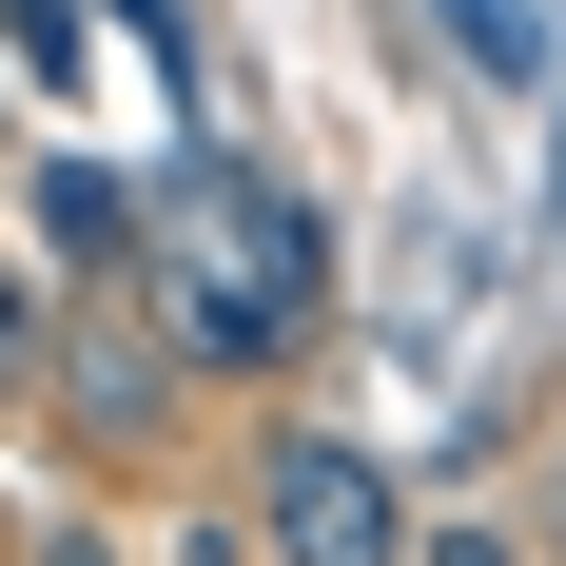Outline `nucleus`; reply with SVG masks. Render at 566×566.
<instances>
[{
	"instance_id": "nucleus-1",
	"label": "nucleus",
	"mask_w": 566,
	"mask_h": 566,
	"mask_svg": "<svg viewBox=\"0 0 566 566\" xmlns=\"http://www.w3.org/2000/svg\"><path fill=\"white\" fill-rule=\"evenodd\" d=\"M137 293L196 371H293V333L333 313V234L293 216V176L254 157H176V196L137 216Z\"/></svg>"
},
{
	"instance_id": "nucleus-2",
	"label": "nucleus",
	"mask_w": 566,
	"mask_h": 566,
	"mask_svg": "<svg viewBox=\"0 0 566 566\" xmlns=\"http://www.w3.org/2000/svg\"><path fill=\"white\" fill-rule=\"evenodd\" d=\"M176 371H196V352L157 333V293H78V313H59V371H40V410H59V430H78L98 469H137V450L176 430Z\"/></svg>"
},
{
	"instance_id": "nucleus-3",
	"label": "nucleus",
	"mask_w": 566,
	"mask_h": 566,
	"mask_svg": "<svg viewBox=\"0 0 566 566\" xmlns=\"http://www.w3.org/2000/svg\"><path fill=\"white\" fill-rule=\"evenodd\" d=\"M254 547L274 566H410V509L352 430H254Z\"/></svg>"
},
{
	"instance_id": "nucleus-4",
	"label": "nucleus",
	"mask_w": 566,
	"mask_h": 566,
	"mask_svg": "<svg viewBox=\"0 0 566 566\" xmlns=\"http://www.w3.org/2000/svg\"><path fill=\"white\" fill-rule=\"evenodd\" d=\"M40 234L78 254V274H117V254H137V196H117L98 157H40Z\"/></svg>"
},
{
	"instance_id": "nucleus-5",
	"label": "nucleus",
	"mask_w": 566,
	"mask_h": 566,
	"mask_svg": "<svg viewBox=\"0 0 566 566\" xmlns=\"http://www.w3.org/2000/svg\"><path fill=\"white\" fill-rule=\"evenodd\" d=\"M59 313H78V293H40L20 254H0V391H40V371H59Z\"/></svg>"
},
{
	"instance_id": "nucleus-6",
	"label": "nucleus",
	"mask_w": 566,
	"mask_h": 566,
	"mask_svg": "<svg viewBox=\"0 0 566 566\" xmlns=\"http://www.w3.org/2000/svg\"><path fill=\"white\" fill-rule=\"evenodd\" d=\"M450 40L489 59V78H527V59H547V40H527V0H450Z\"/></svg>"
},
{
	"instance_id": "nucleus-7",
	"label": "nucleus",
	"mask_w": 566,
	"mask_h": 566,
	"mask_svg": "<svg viewBox=\"0 0 566 566\" xmlns=\"http://www.w3.org/2000/svg\"><path fill=\"white\" fill-rule=\"evenodd\" d=\"M40 566H117V547H98V527H59V547H40Z\"/></svg>"
},
{
	"instance_id": "nucleus-8",
	"label": "nucleus",
	"mask_w": 566,
	"mask_h": 566,
	"mask_svg": "<svg viewBox=\"0 0 566 566\" xmlns=\"http://www.w3.org/2000/svg\"><path fill=\"white\" fill-rule=\"evenodd\" d=\"M430 566H509V547H489V527H450V547H430Z\"/></svg>"
}]
</instances>
